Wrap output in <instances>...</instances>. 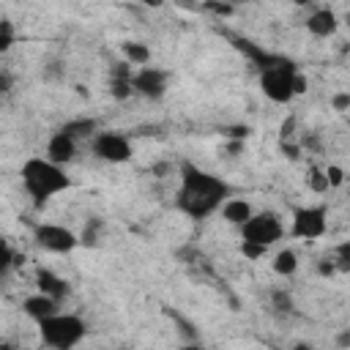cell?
Instances as JSON below:
<instances>
[{
  "instance_id": "1",
  "label": "cell",
  "mask_w": 350,
  "mask_h": 350,
  "mask_svg": "<svg viewBox=\"0 0 350 350\" xmlns=\"http://www.w3.org/2000/svg\"><path fill=\"white\" fill-rule=\"evenodd\" d=\"M232 194V186L197 167L194 161L178 164V189H175V211L183 213L191 221H205L213 213H219V205Z\"/></svg>"
},
{
  "instance_id": "2",
  "label": "cell",
  "mask_w": 350,
  "mask_h": 350,
  "mask_svg": "<svg viewBox=\"0 0 350 350\" xmlns=\"http://www.w3.org/2000/svg\"><path fill=\"white\" fill-rule=\"evenodd\" d=\"M19 180H22V189H25V194L30 197V202L36 208H44L57 194H63V191H68L74 186V180L66 172V167L49 161L46 156L25 159L22 167H19Z\"/></svg>"
},
{
  "instance_id": "3",
  "label": "cell",
  "mask_w": 350,
  "mask_h": 350,
  "mask_svg": "<svg viewBox=\"0 0 350 350\" xmlns=\"http://www.w3.org/2000/svg\"><path fill=\"white\" fill-rule=\"evenodd\" d=\"M238 49H249V55L257 57V82H260V90L262 96L271 101V104H290L295 98V90H293V82H295V74H298V66L290 60V57H282V55H271V52H260L257 46H249V41H238Z\"/></svg>"
},
{
  "instance_id": "4",
  "label": "cell",
  "mask_w": 350,
  "mask_h": 350,
  "mask_svg": "<svg viewBox=\"0 0 350 350\" xmlns=\"http://www.w3.org/2000/svg\"><path fill=\"white\" fill-rule=\"evenodd\" d=\"M36 325H38L41 345H46L52 350H71V347L82 345L85 336H88V323L74 312H60L57 309L55 314L38 320Z\"/></svg>"
},
{
  "instance_id": "5",
  "label": "cell",
  "mask_w": 350,
  "mask_h": 350,
  "mask_svg": "<svg viewBox=\"0 0 350 350\" xmlns=\"http://www.w3.org/2000/svg\"><path fill=\"white\" fill-rule=\"evenodd\" d=\"M290 238L295 241H317L328 232V202H306L295 205L290 213Z\"/></svg>"
},
{
  "instance_id": "6",
  "label": "cell",
  "mask_w": 350,
  "mask_h": 350,
  "mask_svg": "<svg viewBox=\"0 0 350 350\" xmlns=\"http://www.w3.org/2000/svg\"><path fill=\"white\" fill-rule=\"evenodd\" d=\"M238 232L243 241H254V243H262L271 249L284 238L287 230L276 211H252V216L238 227Z\"/></svg>"
},
{
  "instance_id": "7",
  "label": "cell",
  "mask_w": 350,
  "mask_h": 350,
  "mask_svg": "<svg viewBox=\"0 0 350 350\" xmlns=\"http://www.w3.org/2000/svg\"><path fill=\"white\" fill-rule=\"evenodd\" d=\"M33 241L38 249L49 252V254H71L79 246V235L57 221H38L33 227Z\"/></svg>"
},
{
  "instance_id": "8",
  "label": "cell",
  "mask_w": 350,
  "mask_h": 350,
  "mask_svg": "<svg viewBox=\"0 0 350 350\" xmlns=\"http://www.w3.org/2000/svg\"><path fill=\"white\" fill-rule=\"evenodd\" d=\"M90 153L104 164H126L131 159V139L120 131H96L90 137Z\"/></svg>"
},
{
  "instance_id": "9",
  "label": "cell",
  "mask_w": 350,
  "mask_h": 350,
  "mask_svg": "<svg viewBox=\"0 0 350 350\" xmlns=\"http://www.w3.org/2000/svg\"><path fill=\"white\" fill-rule=\"evenodd\" d=\"M170 71L161 66H137L131 74V88L137 96L148 98V101H161L170 90Z\"/></svg>"
},
{
  "instance_id": "10",
  "label": "cell",
  "mask_w": 350,
  "mask_h": 350,
  "mask_svg": "<svg viewBox=\"0 0 350 350\" xmlns=\"http://www.w3.org/2000/svg\"><path fill=\"white\" fill-rule=\"evenodd\" d=\"M339 25H342L339 22V14L334 8H328V5L312 8L309 16H306V22H304V27H306V33L312 38H334L339 33Z\"/></svg>"
},
{
  "instance_id": "11",
  "label": "cell",
  "mask_w": 350,
  "mask_h": 350,
  "mask_svg": "<svg viewBox=\"0 0 350 350\" xmlns=\"http://www.w3.org/2000/svg\"><path fill=\"white\" fill-rule=\"evenodd\" d=\"M77 153H79V142H77V139H71V137L63 134L60 129L49 134L46 148H44V156H46L49 161H55V164H60V167H68V164L77 159Z\"/></svg>"
},
{
  "instance_id": "12",
  "label": "cell",
  "mask_w": 350,
  "mask_h": 350,
  "mask_svg": "<svg viewBox=\"0 0 350 350\" xmlns=\"http://www.w3.org/2000/svg\"><path fill=\"white\" fill-rule=\"evenodd\" d=\"M131 74H134V66L126 63V60H118L109 66V74H107V90L115 101H126L134 96V88H131Z\"/></svg>"
},
{
  "instance_id": "13",
  "label": "cell",
  "mask_w": 350,
  "mask_h": 350,
  "mask_svg": "<svg viewBox=\"0 0 350 350\" xmlns=\"http://www.w3.org/2000/svg\"><path fill=\"white\" fill-rule=\"evenodd\" d=\"M33 282H36V290H38V293H44V295H49V298H55V301H60V304L71 295L68 279H63V276L55 273L52 268H36Z\"/></svg>"
},
{
  "instance_id": "14",
  "label": "cell",
  "mask_w": 350,
  "mask_h": 350,
  "mask_svg": "<svg viewBox=\"0 0 350 350\" xmlns=\"http://www.w3.org/2000/svg\"><path fill=\"white\" fill-rule=\"evenodd\" d=\"M57 309H60V301H55V298H49V295H44V293H38V290L22 301V312H25L33 323H38V320H44V317L55 314Z\"/></svg>"
},
{
  "instance_id": "15",
  "label": "cell",
  "mask_w": 350,
  "mask_h": 350,
  "mask_svg": "<svg viewBox=\"0 0 350 350\" xmlns=\"http://www.w3.org/2000/svg\"><path fill=\"white\" fill-rule=\"evenodd\" d=\"M252 202L249 200H243V197H227L221 205H219V213H221V219L227 221V224H232V227H241L249 216H252Z\"/></svg>"
},
{
  "instance_id": "16",
  "label": "cell",
  "mask_w": 350,
  "mask_h": 350,
  "mask_svg": "<svg viewBox=\"0 0 350 350\" xmlns=\"http://www.w3.org/2000/svg\"><path fill=\"white\" fill-rule=\"evenodd\" d=\"M298 268H301L298 252H295V249H290V246L279 249V252L273 254V260H271V271H273L276 276H282V279L295 276V273H298Z\"/></svg>"
},
{
  "instance_id": "17",
  "label": "cell",
  "mask_w": 350,
  "mask_h": 350,
  "mask_svg": "<svg viewBox=\"0 0 350 350\" xmlns=\"http://www.w3.org/2000/svg\"><path fill=\"white\" fill-rule=\"evenodd\" d=\"M60 131L68 134V137L77 139V142H82V139L90 142V137L98 131V120H96V118H71V120H66V123L60 126Z\"/></svg>"
},
{
  "instance_id": "18",
  "label": "cell",
  "mask_w": 350,
  "mask_h": 350,
  "mask_svg": "<svg viewBox=\"0 0 350 350\" xmlns=\"http://www.w3.org/2000/svg\"><path fill=\"white\" fill-rule=\"evenodd\" d=\"M120 55H123V60L131 63L134 68H137V66H148L150 57H153V52H150V46H148L145 41H123V44H120Z\"/></svg>"
},
{
  "instance_id": "19",
  "label": "cell",
  "mask_w": 350,
  "mask_h": 350,
  "mask_svg": "<svg viewBox=\"0 0 350 350\" xmlns=\"http://www.w3.org/2000/svg\"><path fill=\"white\" fill-rule=\"evenodd\" d=\"M304 180H306V189L314 191V194H325V191H331V189H328V180H325V170H323L320 164H309Z\"/></svg>"
},
{
  "instance_id": "20",
  "label": "cell",
  "mask_w": 350,
  "mask_h": 350,
  "mask_svg": "<svg viewBox=\"0 0 350 350\" xmlns=\"http://www.w3.org/2000/svg\"><path fill=\"white\" fill-rule=\"evenodd\" d=\"M328 257H331L336 273H347V271H350V241L336 243V246L328 252Z\"/></svg>"
},
{
  "instance_id": "21",
  "label": "cell",
  "mask_w": 350,
  "mask_h": 350,
  "mask_svg": "<svg viewBox=\"0 0 350 350\" xmlns=\"http://www.w3.org/2000/svg\"><path fill=\"white\" fill-rule=\"evenodd\" d=\"M238 252H241V257H243V260H249V262H257V260H262V257L268 254V246H262V243H254V241H243V238H241V243H238Z\"/></svg>"
},
{
  "instance_id": "22",
  "label": "cell",
  "mask_w": 350,
  "mask_h": 350,
  "mask_svg": "<svg viewBox=\"0 0 350 350\" xmlns=\"http://www.w3.org/2000/svg\"><path fill=\"white\" fill-rule=\"evenodd\" d=\"M14 265H16V252H14V246L0 235V276H5Z\"/></svg>"
},
{
  "instance_id": "23",
  "label": "cell",
  "mask_w": 350,
  "mask_h": 350,
  "mask_svg": "<svg viewBox=\"0 0 350 350\" xmlns=\"http://www.w3.org/2000/svg\"><path fill=\"white\" fill-rule=\"evenodd\" d=\"M202 8L213 16H232L235 14V5H230L227 0H202Z\"/></svg>"
},
{
  "instance_id": "24",
  "label": "cell",
  "mask_w": 350,
  "mask_h": 350,
  "mask_svg": "<svg viewBox=\"0 0 350 350\" xmlns=\"http://www.w3.org/2000/svg\"><path fill=\"white\" fill-rule=\"evenodd\" d=\"M325 180H328V189H342L345 186V167L339 164H325Z\"/></svg>"
},
{
  "instance_id": "25",
  "label": "cell",
  "mask_w": 350,
  "mask_h": 350,
  "mask_svg": "<svg viewBox=\"0 0 350 350\" xmlns=\"http://www.w3.org/2000/svg\"><path fill=\"white\" fill-rule=\"evenodd\" d=\"M271 304H273V309L276 312H293V295L287 293V290H273L271 293Z\"/></svg>"
},
{
  "instance_id": "26",
  "label": "cell",
  "mask_w": 350,
  "mask_h": 350,
  "mask_svg": "<svg viewBox=\"0 0 350 350\" xmlns=\"http://www.w3.org/2000/svg\"><path fill=\"white\" fill-rule=\"evenodd\" d=\"M14 41H16V36H14V30H11V25H8V22H0V57L11 52V46H14Z\"/></svg>"
},
{
  "instance_id": "27",
  "label": "cell",
  "mask_w": 350,
  "mask_h": 350,
  "mask_svg": "<svg viewBox=\"0 0 350 350\" xmlns=\"http://www.w3.org/2000/svg\"><path fill=\"white\" fill-rule=\"evenodd\" d=\"M331 109H334V112H339V115H342V112H347V109H350V93H347V90L334 93V96H331Z\"/></svg>"
},
{
  "instance_id": "28",
  "label": "cell",
  "mask_w": 350,
  "mask_h": 350,
  "mask_svg": "<svg viewBox=\"0 0 350 350\" xmlns=\"http://www.w3.org/2000/svg\"><path fill=\"white\" fill-rule=\"evenodd\" d=\"M317 273H320L323 279H334V276H336V268H334L331 257H323V260L317 262Z\"/></svg>"
},
{
  "instance_id": "29",
  "label": "cell",
  "mask_w": 350,
  "mask_h": 350,
  "mask_svg": "<svg viewBox=\"0 0 350 350\" xmlns=\"http://www.w3.org/2000/svg\"><path fill=\"white\" fill-rule=\"evenodd\" d=\"M14 90V77H11V71H5L3 66H0V96H5V93H11Z\"/></svg>"
},
{
  "instance_id": "30",
  "label": "cell",
  "mask_w": 350,
  "mask_h": 350,
  "mask_svg": "<svg viewBox=\"0 0 350 350\" xmlns=\"http://www.w3.org/2000/svg\"><path fill=\"white\" fill-rule=\"evenodd\" d=\"M295 134V115H290L287 120H282V129H279V137L282 139H293Z\"/></svg>"
},
{
  "instance_id": "31",
  "label": "cell",
  "mask_w": 350,
  "mask_h": 350,
  "mask_svg": "<svg viewBox=\"0 0 350 350\" xmlns=\"http://www.w3.org/2000/svg\"><path fill=\"white\" fill-rule=\"evenodd\" d=\"M306 88H309V79H306V77H304V74L298 71V74H295V82H293V90H295V98H298V96H304V93H306Z\"/></svg>"
},
{
  "instance_id": "32",
  "label": "cell",
  "mask_w": 350,
  "mask_h": 350,
  "mask_svg": "<svg viewBox=\"0 0 350 350\" xmlns=\"http://www.w3.org/2000/svg\"><path fill=\"white\" fill-rule=\"evenodd\" d=\"M139 3H142L145 8H153V11L161 8V5H167V0H139Z\"/></svg>"
},
{
  "instance_id": "33",
  "label": "cell",
  "mask_w": 350,
  "mask_h": 350,
  "mask_svg": "<svg viewBox=\"0 0 350 350\" xmlns=\"http://www.w3.org/2000/svg\"><path fill=\"white\" fill-rule=\"evenodd\" d=\"M227 3H230V5H235V8H238V5H252V3H254V0H227Z\"/></svg>"
},
{
  "instance_id": "34",
  "label": "cell",
  "mask_w": 350,
  "mask_h": 350,
  "mask_svg": "<svg viewBox=\"0 0 350 350\" xmlns=\"http://www.w3.org/2000/svg\"><path fill=\"white\" fill-rule=\"evenodd\" d=\"M293 3H295V5H298V8H304V5H312V3H314V0H293Z\"/></svg>"
}]
</instances>
